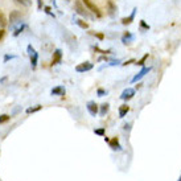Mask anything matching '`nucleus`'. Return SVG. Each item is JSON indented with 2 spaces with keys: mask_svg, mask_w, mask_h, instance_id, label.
Wrapping results in <instances>:
<instances>
[{
  "mask_svg": "<svg viewBox=\"0 0 181 181\" xmlns=\"http://www.w3.org/2000/svg\"><path fill=\"white\" fill-rule=\"evenodd\" d=\"M28 53H29V58H30V65H32V68L34 69L37 66V61H39V53H37L36 50H34V48L32 45H28L27 48Z\"/></svg>",
  "mask_w": 181,
  "mask_h": 181,
  "instance_id": "1",
  "label": "nucleus"
},
{
  "mask_svg": "<svg viewBox=\"0 0 181 181\" xmlns=\"http://www.w3.org/2000/svg\"><path fill=\"white\" fill-rule=\"evenodd\" d=\"M82 3L85 4V7L89 9V11H91L93 13H95L97 17H100V16H102V13H100V11L98 9V7L94 4L91 0H82Z\"/></svg>",
  "mask_w": 181,
  "mask_h": 181,
  "instance_id": "2",
  "label": "nucleus"
},
{
  "mask_svg": "<svg viewBox=\"0 0 181 181\" xmlns=\"http://www.w3.org/2000/svg\"><path fill=\"white\" fill-rule=\"evenodd\" d=\"M93 68H94V65L91 64V62L86 61V62H82V64L75 66V71L77 73H86V71H90Z\"/></svg>",
  "mask_w": 181,
  "mask_h": 181,
  "instance_id": "3",
  "label": "nucleus"
},
{
  "mask_svg": "<svg viewBox=\"0 0 181 181\" xmlns=\"http://www.w3.org/2000/svg\"><path fill=\"white\" fill-rule=\"evenodd\" d=\"M86 109H87V111L90 113L91 116H97L99 113V106L95 102H93V100H90V102L86 103Z\"/></svg>",
  "mask_w": 181,
  "mask_h": 181,
  "instance_id": "4",
  "label": "nucleus"
},
{
  "mask_svg": "<svg viewBox=\"0 0 181 181\" xmlns=\"http://www.w3.org/2000/svg\"><path fill=\"white\" fill-rule=\"evenodd\" d=\"M23 19V13L20 11H17V9H15V11H11V15H9V23H11V25H13V24L21 21Z\"/></svg>",
  "mask_w": 181,
  "mask_h": 181,
  "instance_id": "5",
  "label": "nucleus"
},
{
  "mask_svg": "<svg viewBox=\"0 0 181 181\" xmlns=\"http://www.w3.org/2000/svg\"><path fill=\"white\" fill-rule=\"evenodd\" d=\"M107 13H109V16L113 17V19L116 16V13H118V7L113 0H107Z\"/></svg>",
  "mask_w": 181,
  "mask_h": 181,
  "instance_id": "6",
  "label": "nucleus"
},
{
  "mask_svg": "<svg viewBox=\"0 0 181 181\" xmlns=\"http://www.w3.org/2000/svg\"><path fill=\"white\" fill-rule=\"evenodd\" d=\"M74 7H75V11H77L78 15H81L83 17H89L87 9L83 7V3L81 2V0H77V2H75V4H74Z\"/></svg>",
  "mask_w": 181,
  "mask_h": 181,
  "instance_id": "7",
  "label": "nucleus"
},
{
  "mask_svg": "<svg viewBox=\"0 0 181 181\" xmlns=\"http://www.w3.org/2000/svg\"><path fill=\"white\" fill-rule=\"evenodd\" d=\"M135 93H136V91H135V89H132V87L124 89L123 93L120 94V99H123V100H130L131 98H134Z\"/></svg>",
  "mask_w": 181,
  "mask_h": 181,
  "instance_id": "8",
  "label": "nucleus"
},
{
  "mask_svg": "<svg viewBox=\"0 0 181 181\" xmlns=\"http://www.w3.org/2000/svg\"><path fill=\"white\" fill-rule=\"evenodd\" d=\"M151 69H152V68H151V66H148V68H143V69H141V70H140V71H139V73H138V74H136V75H135V77H134V78H132V79H131V82H132V83H135V82H138V81H140V79H141L143 77H144V75H145V74H148V73H149V71H151Z\"/></svg>",
  "mask_w": 181,
  "mask_h": 181,
  "instance_id": "9",
  "label": "nucleus"
},
{
  "mask_svg": "<svg viewBox=\"0 0 181 181\" xmlns=\"http://www.w3.org/2000/svg\"><path fill=\"white\" fill-rule=\"evenodd\" d=\"M62 61V50L61 49H56L53 53V58H52V65H58Z\"/></svg>",
  "mask_w": 181,
  "mask_h": 181,
  "instance_id": "10",
  "label": "nucleus"
},
{
  "mask_svg": "<svg viewBox=\"0 0 181 181\" xmlns=\"http://www.w3.org/2000/svg\"><path fill=\"white\" fill-rule=\"evenodd\" d=\"M65 93H66V89L64 87V86H61V85L53 87V89H52V91H50V94H52V95H54V97H62V95H65Z\"/></svg>",
  "mask_w": 181,
  "mask_h": 181,
  "instance_id": "11",
  "label": "nucleus"
},
{
  "mask_svg": "<svg viewBox=\"0 0 181 181\" xmlns=\"http://www.w3.org/2000/svg\"><path fill=\"white\" fill-rule=\"evenodd\" d=\"M109 144H110V148L113 149V151H122V149H123V147L119 144V139L118 138L111 139V140L109 141Z\"/></svg>",
  "mask_w": 181,
  "mask_h": 181,
  "instance_id": "12",
  "label": "nucleus"
},
{
  "mask_svg": "<svg viewBox=\"0 0 181 181\" xmlns=\"http://www.w3.org/2000/svg\"><path fill=\"white\" fill-rule=\"evenodd\" d=\"M136 11H138V9H136V8H134V9H132V12H131V15H130V16L123 17V19H122V24H123V25H128V24H131L132 21H134V19H135Z\"/></svg>",
  "mask_w": 181,
  "mask_h": 181,
  "instance_id": "13",
  "label": "nucleus"
},
{
  "mask_svg": "<svg viewBox=\"0 0 181 181\" xmlns=\"http://www.w3.org/2000/svg\"><path fill=\"white\" fill-rule=\"evenodd\" d=\"M134 40H135V36L132 33H130V32H126L123 34V37H122V43H123V44H130Z\"/></svg>",
  "mask_w": 181,
  "mask_h": 181,
  "instance_id": "14",
  "label": "nucleus"
},
{
  "mask_svg": "<svg viewBox=\"0 0 181 181\" xmlns=\"http://www.w3.org/2000/svg\"><path fill=\"white\" fill-rule=\"evenodd\" d=\"M109 110H110V104L109 103H102L99 106V115L104 116L107 113H109Z\"/></svg>",
  "mask_w": 181,
  "mask_h": 181,
  "instance_id": "15",
  "label": "nucleus"
},
{
  "mask_svg": "<svg viewBox=\"0 0 181 181\" xmlns=\"http://www.w3.org/2000/svg\"><path fill=\"white\" fill-rule=\"evenodd\" d=\"M128 111H130V107H128L127 104H122L119 107V118H124L127 115Z\"/></svg>",
  "mask_w": 181,
  "mask_h": 181,
  "instance_id": "16",
  "label": "nucleus"
},
{
  "mask_svg": "<svg viewBox=\"0 0 181 181\" xmlns=\"http://www.w3.org/2000/svg\"><path fill=\"white\" fill-rule=\"evenodd\" d=\"M43 109V106L41 104H36L34 107H29V109H27V114H33V113H37V111H40Z\"/></svg>",
  "mask_w": 181,
  "mask_h": 181,
  "instance_id": "17",
  "label": "nucleus"
},
{
  "mask_svg": "<svg viewBox=\"0 0 181 181\" xmlns=\"http://www.w3.org/2000/svg\"><path fill=\"white\" fill-rule=\"evenodd\" d=\"M74 23L77 24L79 28H82V29H87V28H89V24L85 23L83 20H74Z\"/></svg>",
  "mask_w": 181,
  "mask_h": 181,
  "instance_id": "18",
  "label": "nucleus"
},
{
  "mask_svg": "<svg viewBox=\"0 0 181 181\" xmlns=\"http://www.w3.org/2000/svg\"><path fill=\"white\" fill-rule=\"evenodd\" d=\"M15 2L17 3V4H21L24 7H30V4H32L30 0H15Z\"/></svg>",
  "mask_w": 181,
  "mask_h": 181,
  "instance_id": "19",
  "label": "nucleus"
},
{
  "mask_svg": "<svg viewBox=\"0 0 181 181\" xmlns=\"http://www.w3.org/2000/svg\"><path fill=\"white\" fill-rule=\"evenodd\" d=\"M5 25H7L5 16H4V13H3V12H0V27H2V28H4Z\"/></svg>",
  "mask_w": 181,
  "mask_h": 181,
  "instance_id": "20",
  "label": "nucleus"
},
{
  "mask_svg": "<svg viewBox=\"0 0 181 181\" xmlns=\"http://www.w3.org/2000/svg\"><path fill=\"white\" fill-rule=\"evenodd\" d=\"M109 94V91L107 90H104L102 87H99V89H97V95L98 97H104V95H107Z\"/></svg>",
  "mask_w": 181,
  "mask_h": 181,
  "instance_id": "21",
  "label": "nucleus"
},
{
  "mask_svg": "<svg viewBox=\"0 0 181 181\" xmlns=\"http://www.w3.org/2000/svg\"><path fill=\"white\" fill-rule=\"evenodd\" d=\"M9 119H11V116L7 115V114H3V115H0V124L5 123V122H8Z\"/></svg>",
  "mask_w": 181,
  "mask_h": 181,
  "instance_id": "22",
  "label": "nucleus"
},
{
  "mask_svg": "<svg viewBox=\"0 0 181 181\" xmlns=\"http://www.w3.org/2000/svg\"><path fill=\"white\" fill-rule=\"evenodd\" d=\"M94 134L99 135V136H104V128H98V130H94Z\"/></svg>",
  "mask_w": 181,
  "mask_h": 181,
  "instance_id": "23",
  "label": "nucleus"
},
{
  "mask_svg": "<svg viewBox=\"0 0 181 181\" xmlns=\"http://www.w3.org/2000/svg\"><path fill=\"white\" fill-rule=\"evenodd\" d=\"M24 29H25V25H21V27H20V28H17V29L15 30V33H13V36H15V37H16V36H19V34L21 33V32H23Z\"/></svg>",
  "mask_w": 181,
  "mask_h": 181,
  "instance_id": "24",
  "label": "nucleus"
},
{
  "mask_svg": "<svg viewBox=\"0 0 181 181\" xmlns=\"http://www.w3.org/2000/svg\"><path fill=\"white\" fill-rule=\"evenodd\" d=\"M140 27L143 28V29H145V30L149 29V25H148V24H145L144 20H141V21H140Z\"/></svg>",
  "mask_w": 181,
  "mask_h": 181,
  "instance_id": "25",
  "label": "nucleus"
},
{
  "mask_svg": "<svg viewBox=\"0 0 181 181\" xmlns=\"http://www.w3.org/2000/svg\"><path fill=\"white\" fill-rule=\"evenodd\" d=\"M147 58H148V54H145V56H144V57H143V58H141V60H140V61H139V62H138V64H136V65H139V66H143V65H144V61H145V60H147Z\"/></svg>",
  "mask_w": 181,
  "mask_h": 181,
  "instance_id": "26",
  "label": "nucleus"
},
{
  "mask_svg": "<svg viewBox=\"0 0 181 181\" xmlns=\"http://www.w3.org/2000/svg\"><path fill=\"white\" fill-rule=\"evenodd\" d=\"M12 58H16V56H9V54H5V56H4V62H7L8 60H12Z\"/></svg>",
  "mask_w": 181,
  "mask_h": 181,
  "instance_id": "27",
  "label": "nucleus"
},
{
  "mask_svg": "<svg viewBox=\"0 0 181 181\" xmlns=\"http://www.w3.org/2000/svg\"><path fill=\"white\" fill-rule=\"evenodd\" d=\"M120 64V61L119 60H114V61H110V64H109V66H115V65H119Z\"/></svg>",
  "mask_w": 181,
  "mask_h": 181,
  "instance_id": "28",
  "label": "nucleus"
},
{
  "mask_svg": "<svg viewBox=\"0 0 181 181\" xmlns=\"http://www.w3.org/2000/svg\"><path fill=\"white\" fill-rule=\"evenodd\" d=\"M123 130H124V131H130V130H131V123H126V124H124V126H123Z\"/></svg>",
  "mask_w": 181,
  "mask_h": 181,
  "instance_id": "29",
  "label": "nucleus"
},
{
  "mask_svg": "<svg viewBox=\"0 0 181 181\" xmlns=\"http://www.w3.org/2000/svg\"><path fill=\"white\" fill-rule=\"evenodd\" d=\"M94 36H97L99 40H103L104 39V34L103 33H94Z\"/></svg>",
  "mask_w": 181,
  "mask_h": 181,
  "instance_id": "30",
  "label": "nucleus"
},
{
  "mask_svg": "<svg viewBox=\"0 0 181 181\" xmlns=\"http://www.w3.org/2000/svg\"><path fill=\"white\" fill-rule=\"evenodd\" d=\"M37 8L43 9V0H37Z\"/></svg>",
  "mask_w": 181,
  "mask_h": 181,
  "instance_id": "31",
  "label": "nucleus"
},
{
  "mask_svg": "<svg viewBox=\"0 0 181 181\" xmlns=\"http://www.w3.org/2000/svg\"><path fill=\"white\" fill-rule=\"evenodd\" d=\"M4 29H0V40H2L3 39V37H4Z\"/></svg>",
  "mask_w": 181,
  "mask_h": 181,
  "instance_id": "32",
  "label": "nucleus"
},
{
  "mask_svg": "<svg viewBox=\"0 0 181 181\" xmlns=\"http://www.w3.org/2000/svg\"><path fill=\"white\" fill-rule=\"evenodd\" d=\"M177 181H181V176H180V177H179V180H177Z\"/></svg>",
  "mask_w": 181,
  "mask_h": 181,
  "instance_id": "33",
  "label": "nucleus"
},
{
  "mask_svg": "<svg viewBox=\"0 0 181 181\" xmlns=\"http://www.w3.org/2000/svg\"><path fill=\"white\" fill-rule=\"evenodd\" d=\"M65 2H70V0H65Z\"/></svg>",
  "mask_w": 181,
  "mask_h": 181,
  "instance_id": "34",
  "label": "nucleus"
}]
</instances>
